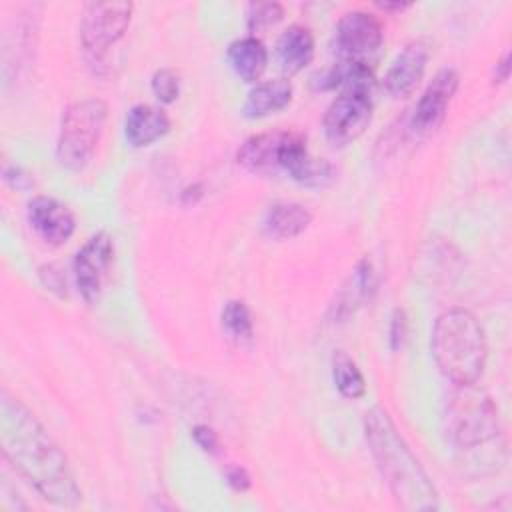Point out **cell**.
<instances>
[{"label":"cell","instance_id":"obj_1","mask_svg":"<svg viewBox=\"0 0 512 512\" xmlns=\"http://www.w3.org/2000/svg\"><path fill=\"white\" fill-rule=\"evenodd\" d=\"M0 444L4 458L48 502L74 508L82 490L64 450L54 442L38 418L14 396L2 392Z\"/></svg>","mask_w":512,"mask_h":512},{"label":"cell","instance_id":"obj_2","mask_svg":"<svg viewBox=\"0 0 512 512\" xmlns=\"http://www.w3.org/2000/svg\"><path fill=\"white\" fill-rule=\"evenodd\" d=\"M364 436L400 508L408 512L438 510V492L432 480L384 408L372 406L364 414Z\"/></svg>","mask_w":512,"mask_h":512},{"label":"cell","instance_id":"obj_3","mask_svg":"<svg viewBox=\"0 0 512 512\" xmlns=\"http://www.w3.org/2000/svg\"><path fill=\"white\" fill-rule=\"evenodd\" d=\"M432 358L452 384H476L484 372L488 346L480 320L466 308L442 312L432 328Z\"/></svg>","mask_w":512,"mask_h":512},{"label":"cell","instance_id":"obj_4","mask_svg":"<svg viewBox=\"0 0 512 512\" xmlns=\"http://www.w3.org/2000/svg\"><path fill=\"white\" fill-rule=\"evenodd\" d=\"M444 430L462 452L504 456V438L494 400L476 384H454L444 404Z\"/></svg>","mask_w":512,"mask_h":512},{"label":"cell","instance_id":"obj_5","mask_svg":"<svg viewBox=\"0 0 512 512\" xmlns=\"http://www.w3.org/2000/svg\"><path fill=\"white\" fill-rule=\"evenodd\" d=\"M108 118V106L100 98H84L72 102L60 122L56 160L70 172H82L100 142Z\"/></svg>","mask_w":512,"mask_h":512},{"label":"cell","instance_id":"obj_6","mask_svg":"<svg viewBox=\"0 0 512 512\" xmlns=\"http://www.w3.org/2000/svg\"><path fill=\"white\" fill-rule=\"evenodd\" d=\"M132 2H90L80 22V40L90 62H100L126 34L132 20Z\"/></svg>","mask_w":512,"mask_h":512},{"label":"cell","instance_id":"obj_7","mask_svg":"<svg viewBox=\"0 0 512 512\" xmlns=\"http://www.w3.org/2000/svg\"><path fill=\"white\" fill-rule=\"evenodd\" d=\"M372 92L344 90L340 92L324 112L322 128L326 140L344 148L358 140L372 120Z\"/></svg>","mask_w":512,"mask_h":512},{"label":"cell","instance_id":"obj_8","mask_svg":"<svg viewBox=\"0 0 512 512\" xmlns=\"http://www.w3.org/2000/svg\"><path fill=\"white\" fill-rule=\"evenodd\" d=\"M384 40L380 20L364 10L346 12L336 24V52L340 60L372 66Z\"/></svg>","mask_w":512,"mask_h":512},{"label":"cell","instance_id":"obj_9","mask_svg":"<svg viewBox=\"0 0 512 512\" xmlns=\"http://www.w3.org/2000/svg\"><path fill=\"white\" fill-rule=\"evenodd\" d=\"M114 256V242L108 232H96L74 256V278L78 292L88 304H94L102 290L104 274Z\"/></svg>","mask_w":512,"mask_h":512},{"label":"cell","instance_id":"obj_10","mask_svg":"<svg viewBox=\"0 0 512 512\" xmlns=\"http://www.w3.org/2000/svg\"><path fill=\"white\" fill-rule=\"evenodd\" d=\"M280 170L288 172L292 180L308 188H324L334 180L332 164L324 158L312 156L306 146V138L294 130H288L280 158Z\"/></svg>","mask_w":512,"mask_h":512},{"label":"cell","instance_id":"obj_11","mask_svg":"<svg viewBox=\"0 0 512 512\" xmlns=\"http://www.w3.org/2000/svg\"><path fill=\"white\" fill-rule=\"evenodd\" d=\"M458 84H460V76L454 68H442L434 74L432 82L426 86L424 94L420 96L414 108V114H412L414 132L430 134L442 124L448 104L458 90Z\"/></svg>","mask_w":512,"mask_h":512},{"label":"cell","instance_id":"obj_12","mask_svg":"<svg viewBox=\"0 0 512 512\" xmlns=\"http://www.w3.org/2000/svg\"><path fill=\"white\" fill-rule=\"evenodd\" d=\"M430 54H432V46L424 38H418L406 44L404 50L394 58V62L390 64L384 76L386 94L394 100L408 98L420 84L426 72Z\"/></svg>","mask_w":512,"mask_h":512},{"label":"cell","instance_id":"obj_13","mask_svg":"<svg viewBox=\"0 0 512 512\" xmlns=\"http://www.w3.org/2000/svg\"><path fill=\"white\" fill-rule=\"evenodd\" d=\"M26 216L30 228L50 246H62L76 230L74 214L52 196H34L28 202Z\"/></svg>","mask_w":512,"mask_h":512},{"label":"cell","instance_id":"obj_14","mask_svg":"<svg viewBox=\"0 0 512 512\" xmlns=\"http://www.w3.org/2000/svg\"><path fill=\"white\" fill-rule=\"evenodd\" d=\"M378 288V274L374 264L368 258L358 260V264L350 270L346 280L342 282L336 298L330 306V318L334 322H342L352 316L358 308L372 300Z\"/></svg>","mask_w":512,"mask_h":512},{"label":"cell","instance_id":"obj_15","mask_svg":"<svg viewBox=\"0 0 512 512\" xmlns=\"http://www.w3.org/2000/svg\"><path fill=\"white\" fill-rule=\"evenodd\" d=\"M286 138L288 130L254 134L240 146L236 160L254 174H276L280 172V158Z\"/></svg>","mask_w":512,"mask_h":512},{"label":"cell","instance_id":"obj_16","mask_svg":"<svg viewBox=\"0 0 512 512\" xmlns=\"http://www.w3.org/2000/svg\"><path fill=\"white\" fill-rule=\"evenodd\" d=\"M170 130L168 114L152 104H136L124 120V136L130 146L144 148L160 140Z\"/></svg>","mask_w":512,"mask_h":512},{"label":"cell","instance_id":"obj_17","mask_svg":"<svg viewBox=\"0 0 512 512\" xmlns=\"http://www.w3.org/2000/svg\"><path fill=\"white\" fill-rule=\"evenodd\" d=\"M276 58L286 76L302 72L314 58V36L310 28L292 24L276 42Z\"/></svg>","mask_w":512,"mask_h":512},{"label":"cell","instance_id":"obj_18","mask_svg":"<svg viewBox=\"0 0 512 512\" xmlns=\"http://www.w3.org/2000/svg\"><path fill=\"white\" fill-rule=\"evenodd\" d=\"M292 102V84L288 78H274L256 84L242 106L246 118L258 120L284 110Z\"/></svg>","mask_w":512,"mask_h":512},{"label":"cell","instance_id":"obj_19","mask_svg":"<svg viewBox=\"0 0 512 512\" xmlns=\"http://www.w3.org/2000/svg\"><path fill=\"white\" fill-rule=\"evenodd\" d=\"M228 62L244 82H256L268 66V50L256 36H244L228 46Z\"/></svg>","mask_w":512,"mask_h":512},{"label":"cell","instance_id":"obj_20","mask_svg":"<svg viewBox=\"0 0 512 512\" xmlns=\"http://www.w3.org/2000/svg\"><path fill=\"white\" fill-rule=\"evenodd\" d=\"M312 222L306 206L296 202H278L264 216V230L274 240H290L300 236Z\"/></svg>","mask_w":512,"mask_h":512},{"label":"cell","instance_id":"obj_21","mask_svg":"<svg viewBox=\"0 0 512 512\" xmlns=\"http://www.w3.org/2000/svg\"><path fill=\"white\" fill-rule=\"evenodd\" d=\"M332 378H334L338 392L344 398L358 400L366 394L364 376H362L360 368L356 366V362L344 350H338L332 358Z\"/></svg>","mask_w":512,"mask_h":512},{"label":"cell","instance_id":"obj_22","mask_svg":"<svg viewBox=\"0 0 512 512\" xmlns=\"http://www.w3.org/2000/svg\"><path fill=\"white\" fill-rule=\"evenodd\" d=\"M222 330L226 332L228 338L236 342H248L252 340L254 334V322H252V312L242 300H230L224 304L222 314H220Z\"/></svg>","mask_w":512,"mask_h":512},{"label":"cell","instance_id":"obj_23","mask_svg":"<svg viewBox=\"0 0 512 512\" xmlns=\"http://www.w3.org/2000/svg\"><path fill=\"white\" fill-rule=\"evenodd\" d=\"M150 86L158 102L172 104L180 94V76L172 68H160L154 72Z\"/></svg>","mask_w":512,"mask_h":512},{"label":"cell","instance_id":"obj_24","mask_svg":"<svg viewBox=\"0 0 512 512\" xmlns=\"http://www.w3.org/2000/svg\"><path fill=\"white\" fill-rule=\"evenodd\" d=\"M284 16V8L278 2H256L250 4L248 10V28L250 32H258L274 26Z\"/></svg>","mask_w":512,"mask_h":512},{"label":"cell","instance_id":"obj_25","mask_svg":"<svg viewBox=\"0 0 512 512\" xmlns=\"http://www.w3.org/2000/svg\"><path fill=\"white\" fill-rule=\"evenodd\" d=\"M406 334H408L406 314H404V310L396 308V310L392 312V318H390V348H392V350L402 348V344H404V340H406Z\"/></svg>","mask_w":512,"mask_h":512},{"label":"cell","instance_id":"obj_26","mask_svg":"<svg viewBox=\"0 0 512 512\" xmlns=\"http://www.w3.org/2000/svg\"><path fill=\"white\" fill-rule=\"evenodd\" d=\"M40 278L44 282V286L52 292H56L58 296H66V280L62 276L60 270H56V266L48 264L40 268Z\"/></svg>","mask_w":512,"mask_h":512},{"label":"cell","instance_id":"obj_27","mask_svg":"<svg viewBox=\"0 0 512 512\" xmlns=\"http://www.w3.org/2000/svg\"><path fill=\"white\" fill-rule=\"evenodd\" d=\"M192 436H194V442H196L204 452H210V454L218 452L220 440H218V434H216L212 428H208V426H204V424L194 426Z\"/></svg>","mask_w":512,"mask_h":512},{"label":"cell","instance_id":"obj_28","mask_svg":"<svg viewBox=\"0 0 512 512\" xmlns=\"http://www.w3.org/2000/svg\"><path fill=\"white\" fill-rule=\"evenodd\" d=\"M226 482L230 484V488L244 492L250 488V476L242 466H228L226 468Z\"/></svg>","mask_w":512,"mask_h":512},{"label":"cell","instance_id":"obj_29","mask_svg":"<svg viewBox=\"0 0 512 512\" xmlns=\"http://www.w3.org/2000/svg\"><path fill=\"white\" fill-rule=\"evenodd\" d=\"M508 76H510V52H506V54L496 62V70H494L496 82H506Z\"/></svg>","mask_w":512,"mask_h":512},{"label":"cell","instance_id":"obj_30","mask_svg":"<svg viewBox=\"0 0 512 512\" xmlns=\"http://www.w3.org/2000/svg\"><path fill=\"white\" fill-rule=\"evenodd\" d=\"M382 10H404V8H408V4H404V2H394V4H390V2H380L378 4Z\"/></svg>","mask_w":512,"mask_h":512}]
</instances>
